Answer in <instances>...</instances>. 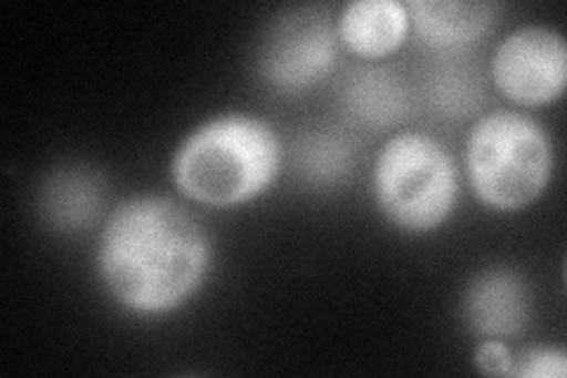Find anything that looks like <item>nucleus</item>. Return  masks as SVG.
<instances>
[{
    "label": "nucleus",
    "instance_id": "f03ea898",
    "mask_svg": "<svg viewBox=\"0 0 567 378\" xmlns=\"http://www.w3.org/2000/svg\"><path fill=\"white\" fill-rule=\"evenodd\" d=\"M279 164L281 147L268 123L248 114H223L183 140L171 173L187 200L233 208L268 190Z\"/></svg>",
    "mask_w": 567,
    "mask_h": 378
},
{
    "label": "nucleus",
    "instance_id": "20e7f679",
    "mask_svg": "<svg viewBox=\"0 0 567 378\" xmlns=\"http://www.w3.org/2000/svg\"><path fill=\"white\" fill-rule=\"evenodd\" d=\"M374 196L395 227L425 234L445 223L458 196V173L442 142L425 133L390 137L374 166Z\"/></svg>",
    "mask_w": 567,
    "mask_h": 378
},
{
    "label": "nucleus",
    "instance_id": "0eeeda50",
    "mask_svg": "<svg viewBox=\"0 0 567 378\" xmlns=\"http://www.w3.org/2000/svg\"><path fill=\"white\" fill-rule=\"evenodd\" d=\"M464 310L475 334L485 338L516 336L529 317L527 286L511 269H487L471 282Z\"/></svg>",
    "mask_w": 567,
    "mask_h": 378
},
{
    "label": "nucleus",
    "instance_id": "ddd939ff",
    "mask_svg": "<svg viewBox=\"0 0 567 378\" xmlns=\"http://www.w3.org/2000/svg\"><path fill=\"white\" fill-rule=\"evenodd\" d=\"M433 102L440 106L442 112L454 116H464L468 110H475L477 98H481V90H477L475 81L468 79L464 71H445L440 74L437 81H433Z\"/></svg>",
    "mask_w": 567,
    "mask_h": 378
},
{
    "label": "nucleus",
    "instance_id": "f257e3e1",
    "mask_svg": "<svg viewBox=\"0 0 567 378\" xmlns=\"http://www.w3.org/2000/svg\"><path fill=\"white\" fill-rule=\"evenodd\" d=\"M210 263L202 223L166 196H135L106 221L97 269L104 289L135 315H164L194 296Z\"/></svg>",
    "mask_w": 567,
    "mask_h": 378
},
{
    "label": "nucleus",
    "instance_id": "423d86ee",
    "mask_svg": "<svg viewBox=\"0 0 567 378\" xmlns=\"http://www.w3.org/2000/svg\"><path fill=\"white\" fill-rule=\"evenodd\" d=\"M492 81L508 100L539 106L563 95L567 83V48L548 27L516 29L492 58Z\"/></svg>",
    "mask_w": 567,
    "mask_h": 378
},
{
    "label": "nucleus",
    "instance_id": "9d476101",
    "mask_svg": "<svg viewBox=\"0 0 567 378\" xmlns=\"http://www.w3.org/2000/svg\"><path fill=\"white\" fill-rule=\"evenodd\" d=\"M343 104L362 125L388 129L406 114V93L393 71L364 69L346 81Z\"/></svg>",
    "mask_w": 567,
    "mask_h": 378
},
{
    "label": "nucleus",
    "instance_id": "9b49d317",
    "mask_svg": "<svg viewBox=\"0 0 567 378\" xmlns=\"http://www.w3.org/2000/svg\"><path fill=\"white\" fill-rule=\"evenodd\" d=\"M100 204V187L97 177L83 171H66L58 173L50 180L43 194V208L50 215V221L66 227L79 229L93 218Z\"/></svg>",
    "mask_w": 567,
    "mask_h": 378
},
{
    "label": "nucleus",
    "instance_id": "7ed1b4c3",
    "mask_svg": "<svg viewBox=\"0 0 567 378\" xmlns=\"http://www.w3.org/2000/svg\"><path fill=\"white\" fill-rule=\"evenodd\" d=\"M471 185L485 206L520 211L537 202L554 171V150L542 125L518 112H494L466 140Z\"/></svg>",
    "mask_w": 567,
    "mask_h": 378
},
{
    "label": "nucleus",
    "instance_id": "2eb2a0df",
    "mask_svg": "<svg viewBox=\"0 0 567 378\" xmlns=\"http://www.w3.org/2000/svg\"><path fill=\"white\" fill-rule=\"evenodd\" d=\"M513 359L516 355L508 350L502 338H487L475 350V367L487 376H511Z\"/></svg>",
    "mask_w": 567,
    "mask_h": 378
},
{
    "label": "nucleus",
    "instance_id": "1a4fd4ad",
    "mask_svg": "<svg viewBox=\"0 0 567 378\" xmlns=\"http://www.w3.org/2000/svg\"><path fill=\"white\" fill-rule=\"evenodd\" d=\"M410 10L398 0H352L339 17L336 33L354 55L388 58L410 33Z\"/></svg>",
    "mask_w": 567,
    "mask_h": 378
},
{
    "label": "nucleus",
    "instance_id": "6e6552de",
    "mask_svg": "<svg viewBox=\"0 0 567 378\" xmlns=\"http://www.w3.org/2000/svg\"><path fill=\"white\" fill-rule=\"evenodd\" d=\"M406 10L419 41L433 50H458L481 41L499 14V6L481 0H412Z\"/></svg>",
    "mask_w": 567,
    "mask_h": 378
},
{
    "label": "nucleus",
    "instance_id": "39448f33",
    "mask_svg": "<svg viewBox=\"0 0 567 378\" xmlns=\"http://www.w3.org/2000/svg\"><path fill=\"white\" fill-rule=\"evenodd\" d=\"M336 41L327 10L298 8L272 27L262 45L260 71L281 93H298L324 79L336 62Z\"/></svg>",
    "mask_w": 567,
    "mask_h": 378
},
{
    "label": "nucleus",
    "instance_id": "f8f14e48",
    "mask_svg": "<svg viewBox=\"0 0 567 378\" xmlns=\"http://www.w3.org/2000/svg\"><path fill=\"white\" fill-rule=\"evenodd\" d=\"M298 159L310 180L329 185L339 183V180L350 173L352 152L343 137H336L331 133H317L303 142Z\"/></svg>",
    "mask_w": 567,
    "mask_h": 378
},
{
    "label": "nucleus",
    "instance_id": "4468645a",
    "mask_svg": "<svg viewBox=\"0 0 567 378\" xmlns=\"http://www.w3.org/2000/svg\"><path fill=\"white\" fill-rule=\"evenodd\" d=\"M567 374V355L556 348H532L513 359L511 376L520 378H563Z\"/></svg>",
    "mask_w": 567,
    "mask_h": 378
}]
</instances>
